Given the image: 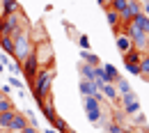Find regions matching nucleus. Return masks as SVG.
Returning <instances> with one entry per match:
<instances>
[{"label": "nucleus", "instance_id": "nucleus-36", "mask_svg": "<svg viewBox=\"0 0 149 133\" xmlns=\"http://www.w3.org/2000/svg\"><path fill=\"white\" fill-rule=\"evenodd\" d=\"M96 2H99L103 9H108V7H110V0H96Z\"/></svg>", "mask_w": 149, "mask_h": 133}, {"label": "nucleus", "instance_id": "nucleus-1", "mask_svg": "<svg viewBox=\"0 0 149 133\" xmlns=\"http://www.w3.org/2000/svg\"><path fill=\"white\" fill-rule=\"evenodd\" d=\"M53 78H55V69H39L35 80H32V90H35V99L44 101L48 94H53Z\"/></svg>", "mask_w": 149, "mask_h": 133}, {"label": "nucleus", "instance_id": "nucleus-4", "mask_svg": "<svg viewBox=\"0 0 149 133\" xmlns=\"http://www.w3.org/2000/svg\"><path fill=\"white\" fill-rule=\"evenodd\" d=\"M35 57L39 62V69H51L53 67V48L46 39H41L35 44Z\"/></svg>", "mask_w": 149, "mask_h": 133}, {"label": "nucleus", "instance_id": "nucleus-35", "mask_svg": "<svg viewBox=\"0 0 149 133\" xmlns=\"http://www.w3.org/2000/svg\"><path fill=\"white\" fill-rule=\"evenodd\" d=\"M0 92H2L5 96H9V94H12V87H9V85H2V87H0Z\"/></svg>", "mask_w": 149, "mask_h": 133}, {"label": "nucleus", "instance_id": "nucleus-43", "mask_svg": "<svg viewBox=\"0 0 149 133\" xmlns=\"http://www.w3.org/2000/svg\"><path fill=\"white\" fill-rule=\"evenodd\" d=\"M145 133H149V131H145Z\"/></svg>", "mask_w": 149, "mask_h": 133}, {"label": "nucleus", "instance_id": "nucleus-26", "mask_svg": "<svg viewBox=\"0 0 149 133\" xmlns=\"http://www.w3.org/2000/svg\"><path fill=\"white\" fill-rule=\"evenodd\" d=\"M115 87H117V92L119 94H126V92H131V83L126 80V78H117V83H115Z\"/></svg>", "mask_w": 149, "mask_h": 133}, {"label": "nucleus", "instance_id": "nucleus-9", "mask_svg": "<svg viewBox=\"0 0 149 133\" xmlns=\"http://www.w3.org/2000/svg\"><path fill=\"white\" fill-rule=\"evenodd\" d=\"M133 30H138V32H145V35H149V16L142 12V14H138L135 19L129 23Z\"/></svg>", "mask_w": 149, "mask_h": 133}, {"label": "nucleus", "instance_id": "nucleus-18", "mask_svg": "<svg viewBox=\"0 0 149 133\" xmlns=\"http://www.w3.org/2000/svg\"><path fill=\"white\" fill-rule=\"evenodd\" d=\"M140 57H142V51L131 48L129 53H124V64H140Z\"/></svg>", "mask_w": 149, "mask_h": 133}, {"label": "nucleus", "instance_id": "nucleus-31", "mask_svg": "<svg viewBox=\"0 0 149 133\" xmlns=\"http://www.w3.org/2000/svg\"><path fill=\"white\" fill-rule=\"evenodd\" d=\"M133 122H135L138 126H145V124H147V117H145V113L140 110L138 115H133Z\"/></svg>", "mask_w": 149, "mask_h": 133}, {"label": "nucleus", "instance_id": "nucleus-41", "mask_svg": "<svg viewBox=\"0 0 149 133\" xmlns=\"http://www.w3.org/2000/svg\"><path fill=\"white\" fill-rule=\"evenodd\" d=\"M0 23H2V12H0Z\"/></svg>", "mask_w": 149, "mask_h": 133}, {"label": "nucleus", "instance_id": "nucleus-32", "mask_svg": "<svg viewBox=\"0 0 149 133\" xmlns=\"http://www.w3.org/2000/svg\"><path fill=\"white\" fill-rule=\"evenodd\" d=\"M9 85H12V87H16V90H21V92L25 90V85H23V80H19L16 76H12V78H9Z\"/></svg>", "mask_w": 149, "mask_h": 133}, {"label": "nucleus", "instance_id": "nucleus-22", "mask_svg": "<svg viewBox=\"0 0 149 133\" xmlns=\"http://www.w3.org/2000/svg\"><path fill=\"white\" fill-rule=\"evenodd\" d=\"M51 129H53V131H57V133H64L67 129H69V124H67V122H64V119L57 115L55 119H53V124H51Z\"/></svg>", "mask_w": 149, "mask_h": 133}, {"label": "nucleus", "instance_id": "nucleus-25", "mask_svg": "<svg viewBox=\"0 0 149 133\" xmlns=\"http://www.w3.org/2000/svg\"><path fill=\"white\" fill-rule=\"evenodd\" d=\"M126 7H129V0H110V7H108V9L117 12V14H122Z\"/></svg>", "mask_w": 149, "mask_h": 133}, {"label": "nucleus", "instance_id": "nucleus-21", "mask_svg": "<svg viewBox=\"0 0 149 133\" xmlns=\"http://www.w3.org/2000/svg\"><path fill=\"white\" fill-rule=\"evenodd\" d=\"M140 76L149 80V53H142V57H140Z\"/></svg>", "mask_w": 149, "mask_h": 133}, {"label": "nucleus", "instance_id": "nucleus-8", "mask_svg": "<svg viewBox=\"0 0 149 133\" xmlns=\"http://www.w3.org/2000/svg\"><path fill=\"white\" fill-rule=\"evenodd\" d=\"M96 90L103 94L106 101H110V103H117V101H119V92H117V87L110 85V83H101V85H96Z\"/></svg>", "mask_w": 149, "mask_h": 133}, {"label": "nucleus", "instance_id": "nucleus-37", "mask_svg": "<svg viewBox=\"0 0 149 133\" xmlns=\"http://www.w3.org/2000/svg\"><path fill=\"white\" fill-rule=\"evenodd\" d=\"M21 133H39V131H37V129H35V126H25V129H23V131H21Z\"/></svg>", "mask_w": 149, "mask_h": 133}, {"label": "nucleus", "instance_id": "nucleus-29", "mask_svg": "<svg viewBox=\"0 0 149 133\" xmlns=\"http://www.w3.org/2000/svg\"><path fill=\"white\" fill-rule=\"evenodd\" d=\"M103 131H106V133H124V126H119V124H112V122H108V124L103 126Z\"/></svg>", "mask_w": 149, "mask_h": 133}, {"label": "nucleus", "instance_id": "nucleus-12", "mask_svg": "<svg viewBox=\"0 0 149 133\" xmlns=\"http://www.w3.org/2000/svg\"><path fill=\"white\" fill-rule=\"evenodd\" d=\"M0 12H2V16H9V14H19V12H21L19 0H0Z\"/></svg>", "mask_w": 149, "mask_h": 133}, {"label": "nucleus", "instance_id": "nucleus-33", "mask_svg": "<svg viewBox=\"0 0 149 133\" xmlns=\"http://www.w3.org/2000/svg\"><path fill=\"white\" fill-rule=\"evenodd\" d=\"M5 69H9V71H12V76H14V74H19V71H21V62H19V60H16V62H9Z\"/></svg>", "mask_w": 149, "mask_h": 133}, {"label": "nucleus", "instance_id": "nucleus-39", "mask_svg": "<svg viewBox=\"0 0 149 133\" xmlns=\"http://www.w3.org/2000/svg\"><path fill=\"white\" fill-rule=\"evenodd\" d=\"M41 133H57V131H53V129H51V126H48V129H46V131H41Z\"/></svg>", "mask_w": 149, "mask_h": 133}, {"label": "nucleus", "instance_id": "nucleus-24", "mask_svg": "<svg viewBox=\"0 0 149 133\" xmlns=\"http://www.w3.org/2000/svg\"><path fill=\"white\" fill-rule=\"evenodd\" d=\"M122 110H124V115L129 117V115H138L142 108H140V103H138V101H131V103H126V106H122Z\"/></svg>", "mask_w": 149, "mask_h": 133}, {"label": "nucleus", "instance_id": "nucleus-2", "mask_svg": "<svg viewBox=\"0 0 149 133\" xmlns=\"http://www.w3.org/2000/svg\"><path fill=\"white\" fill-rule=\"evenodd\" d=\"M14 57L19 60V62H23L28 55H32L35 53V41H32V32L28 30V28H23V30H19L16 35H14Z\"/></svg>", "mask_w": 149, "mask_h": 133}, {"label": "nucleus", "instance_id": "nucleus-15", "mask_svg": "<svg viewBox=\"0 0 149 133\" xmlns=\"http://www.w3.org/2000/svg\"><path fill=\"white\" fill-rule=\"evenodd\" d=\"M103 74H106V83H110V85H115L119 78V71L115 64H103Z\"/></svg>", "mask_w": 149, "mask_h": 133}, {"label": "nucleus", "instance_id": "nucleus-23", "mask_svg": "<svg viewBox=\"0 0 149 133\" xmlns=\"http://www.w3.org/2000/svg\"><path fill=\"white\" fill-rule=\"evenodd\" d=\"M5 110H14V101H12V96H5L0 92V113H5Z\"/></svg>", "mask_w": 149, "mask_h": 133}, {"label": "nucleus", "instance_id": "nucleus-10", "mask_svg": "<svg viewBox=\"0 0 149 133\" xmlns=\"http://www.w3.org/2000/svg\"><path fill=\"white\" fill-rule=\"evenodd\" d=\"M25 126H30V124H28V117H25V115H21L19 110H16V115H14V119H12V124H9V129H7V131H9V133H21Z\"/></svg>", "mask_w": 149, "mask_h": 133}, {"label": "nucleus", "instance_id": "nucleus-40", "mask_svg": "<svg viewBox=\"0 0 149 133\" xmlns=\"http://www.w3.org/2000/svg\"><path fill=\"white\" fill-rule=\"evenodd\" d=\"M64 133H76V131H74V129H67V131H64Z\"/></svg>", "mask_w": 149, "mask_h": 133}, {"label": "nucleus", "instance_id": "nucleus-17", "mask_svg": "<svg viewBox=\"0 0 149 133\" xmlns=\"http://www.w3.org/2000/svg\"><path fill=\"white\" fill-rule=\"evenodd\" d=\"M80 60H83L85 64H90V67H99V64H101V57L90 53V51H80Z\"/></svg>", "mask_w": 149, "mask_h": 133}, {"label": "nucleus", "instance_id": "nucleus-3", "mask_svg": "<svg viewBox=\"0 0 149 133\" xmlns=\"http://www.w3.org/2000/svg\"><path fill=\"white\" fill-rule=\"evenodd\" d=\"M23 28H28L23 12H19V14H9V16H2V23H0V37H14V35H16L19 30H23Z\"/></svg>", "mask_w": 149, "mask_h": 133}, {"label": "nucleus", "instance_id": "nucleus-34", "mask_svg": "<svg viewBox=\"0 0 149 133\" xmlns=\"http://www.w3.org/2000/svg\"><path fill=\"white\" fill-rule=\"evenodd\" d=\"M126 67V71L133 74V76H140V64H124Z\"/></svg>", "mask_w": 149, "mask_h": 133}, {"label": "nucleus", "instance_id": "nucleus-13", "mask_svg": "<svg viewBox=\"0 0 149 133\" xmlns=\"http://www.w3.org/2000/svg\"><path fill=\"white\" fill-rule=\"evenodd\" d=\"M115 44H117V51L124 55V53H129L131 48H133V44H131L129 35H124V32H119V35H115Z\"/></svg>", "mask_w": 149, "mask_h": 133}, {"label": "nucleus", "instance_id": "nucleus-19", "mask_svg": "<svg viewBox=\"0 0 149 133\" xmlns=\"http://www.w3.org/2000/svg\"><path fill=\"white\" fill-rule=\"evenodd\" d=\"M78 71H80V78H83V80H94V67L80 62V64H78Z\"/></svg>", "mask_w": 149, "mask_h": 133}, {"label": "nucleus", "instance_id": "nucleus-5", "mask_svg": "<svg viewBox=\"0 0 149 133\" xmlns=\"http://www.w3.org/2000/svg\"><path fill=\"white\" fill-rule=\"evenodd\" d=\"M83 108L87 115L90 124H99V119L103 117V103H99L94 96H83Z\"/></svg>", "mask_w": 149, "mask_h": 133}, {"label": "nucleus", "instance_id": "nucleus-42", "mask_svg": "<svg viewBox=\"0 0 149 133\" xmlns=\"http://www.w3.org/2000/svg\"><path fill=\"white\" fill-rule=\"evenodd\" d=\"M133 133H142V131H133Z\"/></svg>", "mask_w": 149, "mask_h": 133}, {"label": "nucleus", "instance_id": "nucleus-20", "mask_svg": "<svg viewBox=\"0 0 149 133\" xmlns=\"http://www.w3.org/2000/svg\"><path fill=\"white\" fill-rule=\"evenodd\" d=\"M0 46H2L5 55L14 57V39H12V37H0Z\"/></svg>", "mask_w": 149, "mask_h": 133}, {"label": "nucleus", "instance_id": "nucleus-30", "mask_svg": "<svg viewBox=\"0 0 149 133\" xmlns=\"http://www.w3.org/2000/svg\"><path fill=\"white\" fill-rule=\"evenodd\" d=\"M78 44H80V51H90V37H87V35H80V37H78Z\"/></svg>", "mask_w": 149, "mask_h": 133}, {"label": "nucleus", "instance_id": "nucleus-16", "mask_svg": "<svg viewBox=\"0 0 149 133\" xmlns=\"http://www.w3.org/2000/svg\"><path fill=\"white\" fill-rule=\"evenodd\" d=\"M14 115H16V108H14V110H5V113H0V131H7V129H9Z\"/></svg>", "mask_w": 149, "mask_h": 133}, {"label": "nucleus", "instance_id": "nucleus-6", "mask_svg": "<svg viewBox=\"0 0 149 133\" xmlns=\"http://www.w3.org/2000/svg\"><path fill=\"white\" fill-rule=\"evenodd\" d=\"M37 71H39V62H37V57H35V53H32V55H28L23 62H21V74H23V78L28 80V85H32Z\"/></svg>", "mask_w": 149, "mask_h": 133}, {"label": "nucleus", "instance_id": "nucleus-38", "mask_svg": "<svg viewBox=\"0 0 149 133\" xmlns=\"http://www.w3.org/2000/svg\"><path fill=\"white\" fill-rule=\"evenodd\" d=\"M145 53H149V35H147V44H145Z\"/></svg>", "mask_w": 149, "mask_h": 133}, {"label": "nucleus", "instance_id": "nucleus-14", "mask_svg": "<svg viewBox=\"0 0 149 133\" xmlns=\"http://www.w3.org/2000/svg\"><path fill=\"white\" fill-rule=\"evenodd\" d=\"M78 90H80V96H94L99 92L96 85H94V80H83V78H80V83H78Z\"/></svg>", "mask_w": 149, "mask_h": 133}, {"label": "nucleus", "instance_id": "nucleus-27", "mask_svg": "<svg viewBox=\"0 0 149 133\" xmlns=\"http://www.w3.org/2000/svg\"><path fill=\"white\" fill-rule=\"evenodd\" d=\"M110 122H112V124L124 126V122H126V115H124V110H122V108H119V110H115V113L110 115Z\"/></svg>", "mask_w": 149, "mask_h": 133}, {"label": "nucleus", "instance_id": "nucleus-28", "mask_svg": "<svg viewBox=\"0 0 149 133\" xmlns=\"http://www.w3.org/2000/svg\"><path fill=\"white\" fill-rule=\"evenodd\" d=\"M131 101H138V94L131 90V92H126V94H119V106H126V103H131Z\"/></svg>", "mask_w": 149, "mask_h": 133}, {"label": "nucleus", "instance_id": "nucleus-7", "mask_svg": "<svg viewBox=\"0 0 149 133\" xmlns=\"http://www.w3.org/2000/svg\"><path fill=\"white\" fill-rule=\"evenodd\" d=\"M138 14H142V5H140V0H129V7L119 14V19H122V25H126L131 21L135 19Z\"/></svg>", "mask_w": 149, "mask_h": 133}, {"label": "nucleus", "instance_id": "nucleus-11", "mask_svg": "<svg viewBox=\"0 0 149 133\" xmlns=\"http://www.w3.org/2000/svg\"><path fill=\"white\" fill-rule=\"evenodd\" d=\"M103 12H106V19H108V25L112 28V32L119 35L122 32V19H119V14L112 12V9H103Z\"/></svg>", "mask_w": 149, "mask_h": 133}]
</instances>
